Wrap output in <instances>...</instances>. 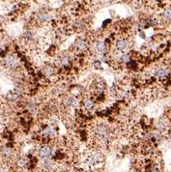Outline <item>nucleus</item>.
<instances>
[{"instance_id":"nucleus-19","label":"nucleus","mask_w":171,"mask_h":172,"mask_svg":"<svg viewBox=\"0 0 171 172\" xmlns=\"http://www.w3.org/2000/svg\"><path fill=\"white\" fill-rule=\"evenodd\" d=\"M38 21L39 22H41V23H45V22H48L49 21V16L47 14V13H45V12H42V13H39V15H38Z\"/></svg>"},{"instance_id":"nucleus-13","label":"nucleus","mask_w":171,"mask_h":172,"mask_svg":"<svg viewBox=\"0 0 171 172\" xmlns=\"http://www.w3.org/2000/svg\"><path fill=\"white\" fill-rule=\"evenodd\" d=\"M4 62L9 68H16L18 66V60L15 55H7L4 59Z\"/></svg>"},{"instance_id":"nucleus-21","label":"nucleus","mask_w":171,"mask_h":172,"mask_svg":"<svg viewBox=\"0 0 171 172\" xmlns=\"http://www.w3.org/2000/svg\"><path fill=\"white\" fill-rule=\"evenodd\" d=\"M163 17L166 19H171V9H166L163 12Z\"/></svg>"},{"instance_id":"nucleus-10","label":"nucleus","mask_w":171,"mask_h":172,"mask_svg":"<svg viewBox=\"0 0 171 172\" xmlns=\"http://www.w3.org/2000/svg\"><path fill=\"white\" fill-rule=\"evenodd\" d=\"M107 88V85L104 83V81L101 80V79H99V80H96L92 86V90L95 94H103L104 91H106Z\"/></svg>"},{"instance_id":"nucleus-7","label":"nucleus","mask_w":171,"mask_h":172,"mask_svg":"<svg viewBox=\"0 0 171 172\" xmlns=\"http://www.w3.org/2000/svg\"><path fill=\"white\" fill-rule=\"evenodd\" d=\"M94 50L96 53L101 54V55H104L107 54V43L103 41V40H97V41L94 43Z\"/></svg>"},{"instance_id":"nucleus-5","label":"nucleus","mask_w":171,"mask_h":172,"mask_svg":"<svg viewBox=\"0 0 171 172\" xmlns=\"http://www.w3.org/2000/svg\"><path fill=\"white\" fill-rule=\"evenodd\" d=\"M41 135L45 138H53L57 135L56 126L53 125H45L41 130Z\"/></svg>"},{"instance_id":"nucleus-23","label":"nucleus","mask_w":171,"mask_h":172,"mask_svg":"<svg viewBox=\"0 0 171 172\" xmlns=\"http://www.w3.org/2000/svg\"><path fill=\"white\" fill-rule=\"evenodd\" d=\"M168 136H169V138L171 139V128L168 130Z\"/></svg>"},{"instance_id":"nucleus-22","label":"nucleus","mask_w":171,"mask_h":172,"mask_svg":"<svg viewBox=\"0 0 171 172\" xmlns=\"http://www.w3.org/2000/svg\"><path fill=\"white\" fill-rule=\"evenodd\" d=\"M150 172H161V170H160V168L157 167V166H154V167L151 168Z\"/></svg>"},{"instance_id":"nucleus-8","label":"nucleus","mask_w":171,"mask_h":172,"mask_svg":"<svg viewBox=\"0 0 171 172\" xmlns=\"http://www.w3.org/2000/svg\"><path fill=\"white\" fill-rule=\"evenodd\" d=\"M63 104L65 105L66 108H76L78 104H80V101L78 99L74 96V95H69L66 96L64 101H63Z\"/></svg>"},{"instance_id":"nucleus-14","label":"nucleus","mask_w":171,"mask_h":172,"mask_svg":"<svg viewBox=\"0 0 171 172\" xmlns=\"http://www.w3.org/2000/svg\"><path fill=\"white\" fill-rule=\"evenodd\" d=\"M0 154H1V157L5 160H10L15 155V152L13 150V148L9 147V146H5L3 148H1L0 150Z\"/></svg>"},{"instance_id":"nucleus-15","label":"nucleus","mask_w":171,"mask_h":172,"mask_svg":"<svg viewBox=\"0 0 171 172\" xmlns=\"http://www.w3.org/2000/svg\"><path fill=\"white\" fill-rule=\"evenodd\" d=\"M71 62V59L68 55L66 54H63V55H60L57 59H56V66H61V67H67L69 66Z\"/></svg>"},{"instance_id":"nucleus-6","label":"nucleus","mask_w":171,"mask_h":172,"mask_svg":"<svg viewBox=\"0 0 171 172\" xmlns=\"http://www.w3.org/2000/svg\"><path fill=\"white\" fill-rule=\"evenodd\" d=\"M115 48L117 49L118 52H121V53H123V52L126 51L128 49H129V41L128 39L126 37H119L115 42Z\"/></svg>"},{"instance_id":"nucleus-20","label":"nucleus","mask_w":171,"mask_h":172,"mask_svg":"<svg viewBox=\"0 0 171 172\" xmlns=\"http://www.w3.org/2000/svg\"><path fill=\"white\" fill-rule=\"evenodd\" d=\"M17 167L21 168V169H24V168L27 167L28 162H27V161H26V158H19V160L17 162Z\"/></svg>"},{"instance_id":"nucleus-9","label":"nucleus","mask_w":171,"mask_h":172,"mask_svg":"<svg viewBox=\"0 0 171 172\" xmlns=\"http://www.w3.org/2000/svg\"><path fill=\"white\" fill-rule=\"evenodd\" d=\"M153 75L156 78L164 79V78H166L167 76H168V70H167V68L164 67V66H159V67H157L154 70Z\"/></svg>"},{"instance_id":"nucleus-18","label":"nucleus","mask_w":171,"mask_h":172,"mask_svg":"<svg viewBox=\"0 0 171 172\" xmlns=\"http://www.w3.org/2000/svg\"><path fill=\"white\" fill-rule=\"evenodd\" d=\"M117 60L120 63H129L130 60V56L128 53H125V52H123V53L120 52V54L117 57Z\"/></svg>"},{"instance_id":"nucleus-17","label":"nucleus","mask_w":171,"mask_h":172,"mask_svg":"<svg viewBox=\"0 0 171 172\" xmlns=\"http://www.w3.org/2000/svg\"><path fill=\"white\" fill-rule=\"evenodd\" d=\"M156 127L159 131H164L165 129H167V122H166V120H165V119H163V118L159 119V120L157 121Z\"/></svg>"},{"instance_id":"nucleus-16","label":"nucleus","mask_w":171,"mask_h":172,"mask_svg":"<svg viewBox=\"0 0 171 172\" xmlns=\"http://www.w3.org/2000/svg\"><path fill=\"white\" fill-rule=\"evenodd\" d=\"M43 72L48 78H52L55 76V70L53 67H51V66H47V67L44 69Z\"/></svg>"},{"instance_id":"nucleus-12","label":"nucleus","mask_w":171,"mask_h":172,"mask_svg":"<svg viewBox=\"0 0 171 172\" xmlns=\"http://www.w3.org/2000/svg\"><path fill=\"white\" fill-rule=\"evenodd\" d=\"M81 104H82L83 108L85 110H87V111H92L96 107L95 101L91 97H88V96L83 98V100L81 101Z\"/></svg>"},{"instance_id":"nucleus-11","label":"nucleus","mask_w":171,"mask_h":172,"mask_svg":"<svg viewBox=\"0 0 171 172\" xmlns=\"http://www.w3.org/2000/svg\"><path fill=\"white\" fill-rule=\"evenodd\" d=\"M55 168V162L51 160V158H48V160H43L41 162V169L43 172H49L52 171Z\"/></svg>"},{"instance_id":"nucleus-4","label":"nucleus","mask_w":171,"mask_h":172,"mask_svg":"<svg viewBox=\"0 0 171 172\" xmlns=\"http://www.w3.org/2000/svg\"><path fill=\"white\" fill-rule=\"evenodd\" d=\"M89 47H90L89 42L86 39H83V38L77 39L74 45L75 50L77 52V53H83V52L87 51L89 49Z\"/></svg>"},{"instance_id":"nucleus-2","label":"nucleus","mask_w":171,"mask_h":172,"mask_svg":"<svg viewBox=\"0 0 171 172\" xmlns=\"http://www.w3.org/2000/svg\"><path fill=\"white\" fill-rule=\"evenodd\" d=\"M102 162V155L98 151H90L85 157V164L89 167H96Z\"/></svg>"},{"instance_id":"nucleus-3","label":"nucleus","mask_w":171,"mask_h":172,"mask_svg":"<svg viewBox=\"0 0 171 172\" xmlns=\"http://www.w3.org/2000/svg\"><path fill=\"white\" fill-rule=\"evenodd\" d=\"M52 155H53V149L49 145H41V146H39L38 156L42 161L51 158Z\"/></svg>"},{"instance_id":"nucleus-1","label":"nucleus","mask_w":171,"mask_h":172,"mask_svg":"<svg viewBox=\"0 0 171 172\" xmlns=\"http://www.w3.org/2000/svg\"><path fill=\"white\" fill-rule=\"evenodd\" d=\"M91 133L96 142L100 144L101 146H104V145H107L109 142L111 136V129L109 125H107V123H96L94 126H92Z\"/></svg>"}]
</instances>
